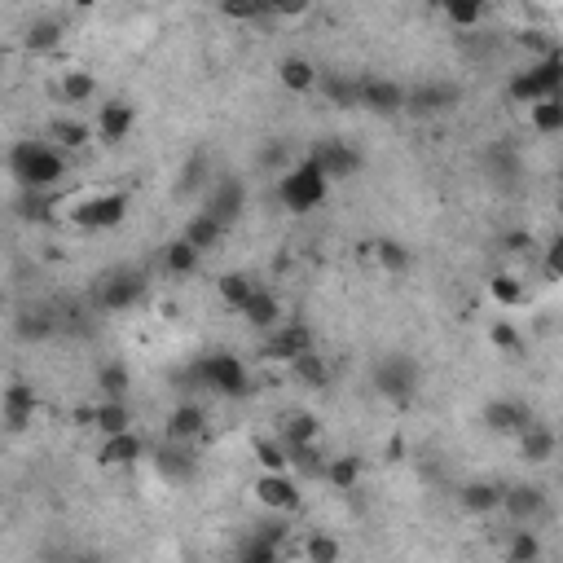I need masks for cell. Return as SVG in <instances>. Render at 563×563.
<instances>
[{
  "label": "cell",
  "mask_w": 563,
  "mask_h": 563,
  "mask_svg": "<svg viewBox=\"0 0 563 563\" xmlns=\"http://www.w3.org/2000/svg\"><path fill=\"white\" fill-rule=\"evenodd\" d=\"M533 75L542 80L546 93H563V58H559V53H550V58L533 62Z\"/></svg>",
  "instance_id": "obj_41"
},
{
  "label": "cell",
  "mask_w": 563,
  "mask_h": 563,
  "mask_svg": "<svg viewBox=\"0 0 563 563\" xmlns=\"http://www.w3.org/2000/svg\"><path fill=\"white\" fill-rule=\"evenodd\" d=\"M220 234H225V225H220L216 216H207V212H203V216H194L190 225H185V234H181V238H190L198 251H207V247H216V242H220Z\"/></svg>",
  "instance_id": "obj_34"
},
{
  "label": "cell",
  "mask_w": 563,
  "mask_h": 563,
  "mask_svg": "<svg viewBox=\"0 0 563 563\" xmlns=\"http://www.w3.org/2000/svg\"><path fill=\"white\" fill-rule=\"evenodd\" d=\"M322 476H326V484H330V489H339V493H352V489H357V480H361V462L357 458H326V471H322Z\"/></svg>",
  "instance_id": "obj_30"
},
{
  "label": "cell",
  "mask_w": 563,
  "mask_h": 563,
  "mask_svg": "<svg viewBox=\"0 0 563 563\" xmlns=\"http://www.w3.org/2000/svg\"><path fill=\"white\" fill-rule=\"evenodd\" d=\"M489 295H493V304H502V308H520L528 300V286L515 278V273H493Z\"/></svg>",
  "instance_id": "obj_31"
},
{
  "label": "cell",
  "mask_w": 563,
  "mask_h": 563,
  "mask_svg": "<svg viewBox=\"0 0 563 563\" xmlns=\"http://www.w3.org/2000/svg\"><path fill=\"white\" fill-rule=\"evenodd\" d=\"M278 80L286 93H317V80H322V71H317L308 58H300V53H291V58H282L278 62Z\"/></svg>",
  "instance_id": "obj_16"
},
{
  "label": "cell",
  "mask_w": 563,
  "mask_h": 563,
  "mask_svg": "<svg viewBox=\"0 0 563 563\" xmlns=\"http://www.w3.org/2000/svg\"><path fill=\"white\" fill-rule=\"evenodd\" d=\"M198 256H203V251H198L190 238H176L172 247L163 251V269H168L172 278H190V273L198 269Z\"/></svg>",
  "instance_id": "obj_28"
},
{
  "label": "cell",
  "mask_w": 563,
  "mask_h": 563,
  "mask_svg": "<svg viewBox=\"0 0 563 563\" xmlns=\"http://www.w3.org/2000/svg\"><path fill=\"white\" fill-rule=\"evenodd\" d=\"M317 93L326 97L330 106H361V80H352V75H339V71H322V80H317Z\"/></svg>",
  "instance_id": "obj_20"
},
{
  "label": "cell",
  "mask_w": 563,
  "mask_h": 563,
  "mask_svg": "<svg viewBox=\"0 0 563 563\" xmlns=\"http://www.w3.org/2000/svg\"><path fill=\"white\" fill-rule=\"evenodd\" d=\"M528 124H533L537 137H559L563 132V93H550L542 102L528 106Z\"/></svg>",
  "instance_id": "obj_21"
},
{
  "label": "cell",
  "mask_w": 563,
  "mask_h": 563,
  "mask_svg": "<svg viewBox=\"0 0 563 563\" xmlns=\"http://www.w3.org/2000/svg\"><path fill=\"white\" fill-rule=\"evenodd\" d=\"M489 339H493V348L506 352V357H520V352H524V339H520V330H515L511 322H493Z\"/></svg>",
  "instance_id": "obj_42"
},
{
  "label": "cell",
  "mask_w": 563,
  "mask_h": 563,
  "mask_svg": "<svg viewBox=\"0 0 563 563\" xmlns=\"http://www.w3.org/2000/svg\"><path fill=\"white\" fill-rule=\"evenodd\" d=\"M247 207V190H242V181H234V176H225V181L212 185V194H207V216H216L220 225H234L238 212Z\"/></svg>",
  "instance_id": "obj_10"
},
{
  "label": "cell",
  "mask_w": 563,
  "mask_h": 563,
  "mask_svg": "<svg viewBox=\"0 0 563 563\" xmlns=\"http://www.w3.org/2000/svg\"><path fill=\"white\" fill-rule=\"evenodd\" d=\"M484 5H489V0H445V14H449V22H458V27H476L484 18Z\"/></svg>",
  "instance_id": "obj_39"
},
{
  "label": "cell",
  "mask_w": 563,
  "mask_h": 563,
  "mask_svg": "<svg viewBox=\"0 0 563 563\" xmlns=\"http://www.w3.org/2000/svg\"><path fill=\"white\" fill-rule=\"evenodd\" d=\"M220 14L238 22H256V18H269V0H220Z\"/></svg>",
  "instance_id": "obj_40"
},
{
  "label": "cell",
  "mask_w": 563,
  "mask_h": 563,
  "mask_svg": "<svg viewBox=\"0 0 563 563\" xmlns=\"http://www.w3.org/2000/svg\"><path fill=\"white\" fill-rule=\"evenodd\" d=\"M278 555H282L278 533H260V537H251V542L242 546V559H247V563H273Z\"/></svg>",
  "instance_id": "obj_38"
},
{
  "label": "cell",
  "mask_w": 563,
  "mask_h": 563,
  "mask_svg": "<svg viewBox=\"0 0 563 563\" xmlns=\"http://www.w3.org/2000/svg\"><path fill=\"white\" fill-rule=\"evenodd\" d=\"M427 5H432V9H445V0H427Z\"/></svg>",
  "instance_id": "obj_53"
},
{
  "label": "cell",
  "mask_w": 563,
  "mask_h": 563,
  "mask_svg": "<svg viewBox=\"0 0 563 563\" xmlns=\"http://www.w3.org/2000/svg\"><path fill=\"white\" fill-rule=\"evenodd\" d=\"M242 317H247V322L256 326V330H264V335H269V330H278V326L286 322V317H282V300L269 291V286H260V291L251 295L247 308H242Z\"/></svg>",
  "instance_id": "obj_17"
},
{
  "label": "cell",
  "mask_w": 563,
  "mask_h": 563,
  "mask_svg": "<svg viewBox=\"0 0 563 563\" xmlns=\"http://www.w3.org/2000/svg\"><path fill=\"white\" fill-rule=\"evenodd\" d=\"M458 88L454 84H423L414 93H405V110L410 115H445L449 106H458Z\"/></svg>",
  "instance_id": "obj_13"
},
{
  "label": "cell",
  "mask_w": 563,
  "mask_h": 563,
  "mask_svg": "<svg viewBox=\"0 0 563 563\" xmlns=\"http://www.w3.org/2000/svg\"><path fill=\"white\" fill-rule=\"evenodd\" d=\"M502 498H506V489L502 484H489V480H476V484H467V489L458 493V502L467 506V511H476V515L502 511Z\"/></svg>",
  "instance_id": "obj_23"
},
{
  "label": "cell",
  "mask_w": 563,
  "mask_h": 563,
  "mask_svg": "<svg viewBox=\"0 0 563 563\" xmlns=\"http://www.w3.org/2000/svg\"><path fill=\"white\" fill-rule=\"evenodd\" d=\"M256 498H260L264 511L291 515V511H300L304 489H300V480H295L291 471H264V476L256 480Z\"/></svg>",
  "instance_id": "obj_6"
},
{
  "label": "cell",
  "mask_w": 563,
  "mask_h": 563,
  "mask_svg": "<svg viewBox=\"0 0 563 563\" xmlns=\"http://www.w3.org/2000/svg\"><path fill=\"white\" fill-rule=\"evenodd\" d=\"M132 124H137V110H132L128 102H106L97 106V119H93V132L106 141V146H115V141H124Z\"/></svg>",
  "instance_id": "obj_11"
},
{
  "label": "cell",
  "mask_w": 563,
  "mask_h": 563,
  "mask_svg": "<svg viewBox=\"0 0 563 563\" xmlns=\"http://www.w3.org/2000/svg\"><path fill=\"white\" fill-rule=\"evenodd\" d=\"M506 555H511V559H537V555H542V542H537L528 528H515V537H511V546H506Z\"/></svg>",
  "instance_id": "obj_45"
},
{
  "label": "cell",
  "mask_w": 563,
  "mask_h": 563,
  "mask_svg": "<svg viewBox=\"0 0 563 563\" xmlns=\"http://www.w3.org/2000/svg\"><path fill=\"white\" fill-rule=\"evenodd\" d=\"M313 330L300 322H282L278 330L264 335V361H282V366H295L304 352H313Z\"/></svg>",
  "instance_id": "obj_7"
},
{
  "label": "cell",
  "mask_w": 563,
  "mask_h": 563,
  "mask_svg": "<svg viewBox=\"0 0 563 563\" xmlns=\"http://www.w3.org/2000/svg\"><path fill=\"white\" fill-rule=\"evenodd\" d=\"M97 383H102V392L115 396V401H124V396H128V370L124 366H102Z\"/></svg>",
  "instance_id": "obj_44"
},
{
  "label": "cell",
  "mask_w": 563,
  "mask_h": 563,
  "mask_svg": "<svg viewBox=\"0 0 563 563\" xmlns=\"http://www.w3.org/2000/svg\"><path fill=\"white\" fill-rule=\"evenodd\" d=\"M546 273H550L555 282H563V234L546 247Z\"/></svg>",
  "instance_id": "obj_49"
},
{
  "label": "cell",
  "mask_w": 563,
  "mask_h": 563,
  "mask_svg": "<svg viewBox=\"0 0 563 563\" xmlns=\"http://www.w3.org/2000/svg\"><path fill=\"white\" fill-rule=\"evenodd\" d=\"M278 163H286V146H282V141L264 150V168H278Z\"/></svg>",
  "instance_id": "obj_50"
},
{
  "label": "cell",
  "mask_w": 563,
  "mask_h": 563,
  "mask_svg": "<svg viewBox=\"0 0 563 563\" xmlns=\"http://www.w3.org/2000/svg\"><path fill=\"white\" fill-rule=\"evenodd\" d=\"M53 137H58V146H66V150H80V146H88V128H84V124H71V119L53 124Z\"/></svg>",
  "instance_id": "obj_46"
},
{
  "label": "cell",
  "mask_w": 563,
  "mask_h": 563,
  "mask_svg": "<svg viewBox=\"0 0 563 563\" xmlns=\"http://www.w3.org/2000/svg\"><path fill=\"white\" fill-rule=\"evenodd\" d=\"M159 471L168 480H185V476H190V454H185V449H176V440H172V449H163V454H159Z\"/></svg>",
  "instance_id": "obj_43"
},
{
  "label": "cell",
  "mask_w": 563,
  "mask_h": 563,
  "mask_svg": "<svg viewBox=\"0 0 563 563\" xmlns=\"http://www.w3.org/2000/svg\"><path fill=\"white\" fill-rule=\"evenodd\" d=\"M484 423L502 436H520L524 427L533 423V414H528V405H520V401H493L489 410H484Z\"/></svg>",
  "instance_id": "obj_19"
},
{
  "label": "cell",
  "mask_w": 563,
  "mask_h": 563,
  "mask_svg": "<svg viewBox=\"0 0 563 563\" xmlns=\"http://www.w3.org/2000/svg\"><path fill=\"white\" fill-rule=\"evenodd\" d=\"M216 291H220V300L234 308V313H242L251 295L260 291V282H256V278H247V273H225V278L216 282Z\"/></svg>",
  "instance_id": "obj_26"
},
{
  "label": "cell",
  "mask_w": 563,
  "mask_h": 563,
  "mask_svg": "<svg viewBox=\"0 0 563 563\" xmlns=\"http://www.w3.org/2000/svg\"><path fill=\"white\" fill-rule=\"evenodd\" d=\"M198 383L216 396H247L251 392V374L234 352H212V357L198 361Z\"/></svg>",
  "instance_id": "obj_3"
},
{
  "label": "cell",
  "mask_w": 563,
  "mask_h": 563,
  "mask_svg": "<svg viewBox=\"0 0 563 563\" xmlns=\"http://www.w3.org/2000/svg\"><path fill=\"white\" fill-rule=\"evenodd\" d=\"M93 423H97V432H102V436L132 432V414H128V405H124V401H115V396H106V401L97 405Z\"/></svg>",
  "instance_id": "obj_27"
},
{
  "label": "cell",
  "mask_w": 563,
  "mask_h": 563,
  "mask_svg": "<svg viewBox=\"0 0 563 563\" xmlns=\"http://www.w3.org/2000/svg\"><path fill=\"white\" fill-rule=\"evenodd\" d=\"M141 295H146V278H141V273H115V278L102 282L97 304H102L106 313H124V308L141 304Z\"/></svg>",
  "instance_id": "obj_8"
},
{
  "label": "cell",
  "mask_w": 563,
  "mask_h": 563,
  "mask_svg": "<svg viewBox=\"0 0 563 563\" xmlns=\"http://www.w3.org/2000/svg\"><path fill=\"white\" fill-rule=\"evenodd\" d=\"M308 159L322 168L330 181H344V176H352L361 168V154L348 146V141H317V150L308 154Z\"/></svg>",
  "instance_id": "obj_9"
},
{
  "label": "cell",
  "mask_w": 563,
  "mask_h": 563,
  "mask_svg": "<svg viewBox=\"0 0 563 563\" xmlns=\"http://www.w3.org/2000/svg\"><path fill=\"white\" fill-rule=\"evenodd\" d=\"M542 97H550L542 80L533 75V66H524V71H515L511 75V102L515 106H533V102H542Z\"/></svg>",
  "instance_id": "obj_33"
},
{
  "label": "cell",
  "mask_w": 563,
  "mask_h": 563,
  "mask_svg": "<svg viewBox=\"0 0 563 563\" xmlns=\"http://www.w3.org/2000/svg\"><path fill=\"white\" fill-rule=\"evenodd\" d=\"M374 260H379V269H388V273H405V269H410V251H405L401 242H392V238L374 242Z\"/></svg>",
  "instance_id": "obj_37"
},
{
  "label": "cell",
  "mask_w": 563,
  "mask_h": 563,
  "mask_svg": "<svg viewBox=\"0 0 563 563\" xmlns=\"http://www.w3.org/2000/svg\"><path fill=\"white\" fill-rule=\"evenodd\" d=\"M93 93H97V80L88 71H66L62 75V97L71 106H84V102H93Z\"/></svg>",
  "instance_id": "obj_35"
},
{
  "label": "cell",
  "mask_w": 563,
  "mask_h": 563,
  "mask_svg": "<svg viewBox=\"0 0 563 563\" xmlns=\"http://www.w3.org/2000/svg\"><path fill=\"white\" fill-rule=\"evenodd\" d=\"M9 168L27 190H53L66 176V159L49 141H18L14 154H9Z\"/></svg>",
  "instance_id": "obj_1"
},
{
  "label": "cell",
  "mask_w": 563,
  "mask_h": 563,
  "mask_svg": "<svg viewBox=\"0 0 563 563\" xmlns=\"http://www.w3.org/2000/svg\"><path fill=\"white\" fill-rule=\"evenodd\" d=\"M71 5H75V9H93L97 0H71Z\"/></svg>",
  "instance_id": "obj_52"
},
{
  "label": "cell",
  "mask_w": 563,
  "mask_h": 563,
  "mask_svg": "<svg viewBox=\"0 0 563 563\" xmlns=\"http://www.w3.org/2000/svg\"><path fill=\"white\" fill-rule=\"evenodd\" d=\"M278 436L286 440V445H291V454H295V449L317 445V440H322V427H317V418H313V414H291V418H282Z\"/></svg>",
  "instance_id": "obj_24"
},
{
  "label": "cell",
  "mask_w": 563,
  "mask_h": 563,
  "mask_svg": "<svg viewBox=\"0 0 563 563\" xmlns=\"http://www.w3.org/2000/svg\"><path fill=\"white\" fill-rule=\"evenodd\" d=\"M326 190H330V176L317 168L313 159H300L295 168H286L278 181V198H282L286 212H313V207L326 203Z\"/></svg>",
  "instance_id": "obj_2"
},
{
  "label": "cell",
  "mask_w": 563,
  "mask_h": 563,
  "mask_svg": "<svg viewBox=\"0 0 563 563\" xmlns=\"http://www.w3.org/2000/svg\"><path fill=\"white\" fill-rule=\"evenodd\" d=\"M555 445H559L555 432L542 423H528L520 432V454H524V462H533V467H542V462L555 458Z\"/></svg>",
  "instance_id": "obj_22"
},
{
  "label": "cell",
  "mask_w": 563,
  "mask_h": 563,
  "mask_svg": "<svg viewBox=\"0 0 563 563\" xmlns=\"http://www.w3.org/2000/svg\"><path fill=\"white\" fill-rule=\"evenodd\" d=\"M75 225H84V229H115V225H124V216H128V194H119V190H106V194H88L75 203Z\"/></svg>",
  "instance_id": "obj_4"
},
{
  "label": "cell",
  "mask_w": 563,
  "mask_h": 563,
  "mask_svg": "<svg viewBox=\"0 0 563 563\" xmlns=\"http://www.w3.org/2000/svg\"><path fill=\"white\" fill-rule=\"evenodd\" d=\"M308 9H313V0H269L273 18H304Z\"/></svg>",
  "instance_id": "obj_47"
},
{
  "label": "cell",
  "mask_w": 563,
  "mask_h": 563,
  "mask_svg": "<svg viewBox=\"0 0 563 563\" xmlns=\"http://www.w3.org/2000/svg\"><path fill=\"white\" fill-rule=\"evenodd\" d=\"M141 454H146V440L137 432H119V436H102L97 462H102V467H132Z\"/></svg>",
  "instance_id": "obj_15"
},
{
  "label": "cell",
  "mask_w": 563,
  "mask_h": 563,
  "mask_svg": "<svg viewBox=\"0 0 563 563\" xmlns=\"http://www.w3.org/2000/svg\"><path fill=\"white\" fill-rule=\"evenodd\" d=\"M304 555H308V559H339V546L330 542V537H308Z\"/></svg>",
  "instance_id": "obj_48"
},
{
  "label": "cell",
  "mask_w": 563,
  "mask_h": 563,
  "mask_svg": "<svg viewBox=\"0 0 563 563\" xmlns=\"http://www.w3.org/2000/svg\"><path fill=\"white\" fill-rule=\"evenodd\" d=\"M361 106L374 110V115H396V110H405V88L392 80L366 75V80H361Z\"/></svg>",
  "instance_id": "obj_14"
},
{
  "label": "cell",
  "mask_w": 563,
  "mask_h": 563,
  "mask_svg": "<svg viewBox=\"0 0 563 563\" xmlns=\"http://www.w3.org/2000/svg\"><path fill=\"white\" fill-rule=\"evenodd\" d=\"M58 44H62V22H53V18L31 22V31H27V49L31 53H49V49H58Z\"/></svg>",
  "instance_id": "obj_36"
},
{
  "label": "cell",
  "mask_w": 563,
  "mask_h": 563,
  "mask_svg": "<svg viewBox=\"0 0 563 563\" xmlns=\"http://www.w3.org/2000/svg\"><path fill=\"white\" fill-rule=\"evenodd\" d=\"M502 511L511 515L515 524H533V520H542V515H546V489H537V484H520V489H506Z\"/></svg>",
  "instance_id": "obj_12"
},
{
  "label": "cell",
  "mask_w": 563,
  "mask_h": 563,
  "mask_svg": "<svg viewBox=\"0 0 563 563\" xmlns=\"http://www.w3.org/2000/svg\"><path fill=\"white\" fill-rule=\"evenodd\" d=\"M374 388H379V396H388V401H410L418 388V361L401 357V352L383 357L379 366H374Z\"/></svg>",
  "instance_id": "obj_5"
},
{
  "label": "cell",
  "mask_w": 563,
  "mask_h": 563,
  "mask_svg": "<svg viewBox=\"0 0 563 563\" xmlns=\"http://www.w3.org/2000/svg\"><path fill=\"white\" fill-rule=\"evenodd\" d=\"M203 427H207V414H203V405H194V401L176 405V410L168 414V440H176V445L198 440L203 436Z\"/></svg>",
  "instance_id": "obj_18"
},
{
  "label": "cell",
  "mask_w": 563,
  "mask_h": 563,
  "mask_svg": "<svg viewBox=\"0 0 563 563\" xmlns=\"http://www.w3.org/2000/svg\"><path fill=\"white\" fill-rule=\"evenodd\" d=\"M506 242H511V251H524V247H533V238H524V234H511Z\"/></svg>",
  "instance_id": "obj_51"
},
{
  "label": "cell",
  "mask_w": 563,
  "mask_h": 563,
  "mask_svg": "<svg viewBox=\"0 0 563 563\" xmlns=\"http://www.w3.org/2000/svg\"><path fill=\"white\" fill-rule=\"evenodd\" d=\"M256 462L264 471H291L295 454H291V445H286L282 436H264V440H256Z\"/></svg>",
  "instance_id": "obj_29"
},
{
  "label": "cell",
  "mask_w": 563,
  "mask_h": 563,
  "mask_svg": "<svg viewBox=\"0 0 563 563\" xmlns=\"http://www.w3.org/2000/svg\"><path fill=\"white\" fill-rule=\"evenodd\" d=\"M31 418H36V396L22 388V383H14V388L5 392V423H9V432H22Z\"/></svg>",
  "instance_id": "obj_25"
},
{
  "label": "cell",
  "mask_w": 563,
  "mask_h": 563,
  "mask_svg": "<svg viewBox=\"0 0 563 563\" xmlns=\"http://www.w3.org/2000/svg\"><path fill=\"white\" fill-rule=\"evenodd\" d=\"M291 374H295V379H304L308 388H330V366H326V357L317 348L304 352V357L291 366Z\"/></svg>",
  "instance_id": "obj_32"
}]
</instances>
